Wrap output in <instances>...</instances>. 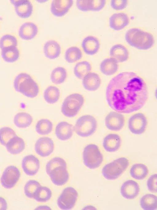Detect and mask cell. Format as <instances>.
<instances>
[{"instance_id": "obj_1", "label": "cell", "mask_w": 157, "mask_h": 210, "mask_svg": "<svg viewBox=\"0 0 157 210\" xmlns=\"http://www.w3.org/2000/svg\"><path fill=\"white\" fill-rule=\"evenodd\" d=\"M147 86L144 79L130 71L121 72L110 81L106 91L109 106L121 113H130L141 109L148 98Z\"/></svg>"}, {"instance_id": "obj_2", "label": "cell", "mask_w": 157, "mask_h": 210, "mask_svg": "<svg viewBox=\"0 0 157 210\" xmlns=\"http://www.w3.org/2000/svg\"><path fill=\"white\" fill-rule=\"evenodd\" d=\"M125 39L130 46L141 50L150 49L154 43L151 33L137 28L129 29L125 34Z\"/></svg>"}, {"instance_id": "obj_3", "label": "cell", "mask_w": 157, "mask_h": 210, "mask_svg": "<svg viewBox=\"0 0 157 210\" xmlns=\"http://www.w3.org/2000/svg\"><path fill=\"white\" fill-rule=\"evenodd\" d=\"M14 86L17 91L29 98L35 97L39 92L37 83L30 75L26 73H21L16 77Z\"/></svg>"}, {"instance_id": "obj_4", "label": "cell", "mask_w": 157, "mask_h": 210, "mask_svg": "<svg viewBox=\"0 0 157 210\" xmlns=\"http://www.w3.org/2000/svg\"><path fill=\"white\" fill-rule=\"evenodd\" d=\"M129 165L128 158L125 157L119 158L105 165L102 169V174L107 180H115L126 170Z\"/></svg>"}, {"instance_id": "obj_5", "label": "cell", "mask_w": 157, "mask_h": 210, "mask_svg": "<svg viewBox=\"0 0 157 210\" xmlns=\"http://www.w3.org/2000/svg\"><path fill=\"white\" fill-rule=\"evenodd\" d=\"M84 165L90 169L99 167L102 163L104 158L99 147L94 144H89L84 148L82 154Z\"/></svg>"}, {"instance_id": "obj_6", "label": "cell", "mask_w": 157, "mask_h": 210, "mask_svg": "<svg viewBox=\"0 0 157 210\" xmlns=\"http://www.w3.org/2000/svg\"><path fill=\"white\" fill-rule=\"evenodd\" d=\"M97 127L95 118L91 115H85L77 119L73 129L78 136L86 137L92 135L96 132Z\"/></svg>"}, {"instance_id": "obj_7", "label": "cell", "mask_w": 157, "mask_h": 210, "mask_svg": "<svg viewBox=\"0 0 157 210\" xmlns=\"http://www.w3.org/2000/svg\"><path fill=\"white\" fill-rule=\"evenodd\" d=\"M84 103V98L82 95L78 93L71 94L64 100L61 112L67 117H73L79 113Z\"/></svg>"}, {"instance_id": "obj_8", "label": "cell", "mask_w": 157, "mask_h": 210, "mask_svg": "<svg viewBox=\"0 0 157 210\" xmlns=\"http://www.w3.org/2000/svg\"><path fill=\"white\" fill-rule=\"evenodd\" d=\"M78 197V192L75 189L67 187L63 189L57 200L58 206L63 210L70 209L74 207Z\"/></svg>"}, {"instance_id": "obj_9", "label": "cell", "mask_w": 157, "mask_h": 210, "mask_svg": "<svg viewBox=\"0 0 157 210\" xmlns=\"http://www.w3.org/2000/svg\"><path fill=\"white\" fill-rule=\"evenodd\" d=\"M148 120L145 115L141 113H136L128 119V126L130 132L135 135L144 133L148 125Z\"/></svg>"}, {"instance_id": "obj_10", "label": "cell", "mask_w": 157, "mask_h": 210, "mask_svg": "<svg viewBox=\"0 0 157 210\" xmlns=\"http://www.w3.org/2000/svg\"><path fill=\"white\" fill-rule=\"evenodd\" d=\"M21 176L20 170L16 166L11 165L7 166L4 170L0 178L2 186L7 189L14 186Z\"/></svg>"}, {"instance_id": "obj_11", "label": "cell", "mask_w": 157, "mask_h": 210, "mask_svg": "<svg viewBox=\"0 0 157 210\" xmlns=\"http://www.w3.org/2000/svg\"><path fill=\"white\" fill-rule=\"evenodd\" d=\"M125 121L124 115L115 111L109 113L104 120L106 128L110 131L115 132L121 130L124 126Z\"/></svg>"}, {"instance_id": "obj_12", "label": "cell", "mask_w": 157, "mask_h": 210, "mask_svg": "<svg viewBox=\"0 0 157 210\" xmlns=\"http://www.w3.org/2000/svg\"><path fill=\"white\" fill-rule=\"evenodd\" d=\"M54 144L53 140L48 137L39 138L35 145V150L36 153L42 157H46L53 152Z\"/></svg>"}, {"instance_id": "obj_13", "label": "cell", "mask_w": 157, "mask_h": 210, "mask_svg": "<svg viewBox=\"0 0 157 210\" xmlns=\"http://www.w3.org/2000/svg\"><path fill=\"white\" fill-rule=\"evenodd\" d=\"M73 3L72 0H53L50 6L51 12L56 17H62L68 12Z\"/></svg>"}, {"instance_id": "obj_14", "label": "cell", "mask_w": 157, "mask_h": 210, "mask_svg": "<svg viewBox=\"0 0 157 210\" xmlns=\"http://www.w3.org/2000/svg\"><path fill=\"white\" fill-rule=\"evenodd\" d=\"M22 166L25 173L29 176H33L38 172L40 167L38 159L33 155L25 156L22 159Z\"/></svg>"}, {"instance_id": "obj_15", "label": "cell", "mask_w": 157, "mask_h": 210, "mask_svg": "<svg viewBox=\"0 0 157 210\" xmlns=\"http://www.w3.org/2000/svg\"><path fill=\"white\" fill-rule=\"evenodd\" d=\"M140 191L139 186L138 183L132 180L125 181L120 188V193L124 198L132 199L136 197Z\"/></svg>"}, {"instance_id": "obj_16", "label": "cell", "mask_w": 157, "mask_h": 210, "mask_svg": "<svg viewBox=\"0 0 157 210\" xmlns=\"http://www.w3.org/2000/svg\"><path fill=\"white\" fill-rule=\"evenodd\" d=\"M10 2L14 6L16 14L20 17L27 18L32 14L33 6L29 0H11Z\"/></svg>"}, {"instance_id": "obj_17", "label": "cell", "mask_w": 157, "mask_h": 210, "mask_svg": "<svg viewBox=\"0 0 157 210\" xmlns=\"http://www.w3.org/2000/svg\"><path fill=\"white\" fill-rule=\"evenodd\" d=\"M48 174L53 184L57 186L64 185L69 178V174L66 167L62 166L55 168Z\"/></svg>"}, {"instance_id": "obj_18", "label": "cell", "mask_w": 157, "mask_h": 210, "mask_svg": "<svg viewBox=\"0 0 157 210\" xmlns=\"http://www.w3.org/2000/svg\"><path fill=\"white\" fill-rule=\"evenodd\" d=\"M129 23V19L125 13L121 12L112 14L109 19V25L112 29L118 31L127 26Z\"/></svg>"}, {"instance_id": "obj_19", "label": "cell", "mask_w": 157, "mask_h": 210, "mask_svg": "<svg viewBox=\"0 0 157 210\" xmlns=\"http://www.w3.org/2000/svg\"><path fill=\"white\" fill-rule=\"evenodd\" d=\"M121 143V138L118 134L111 133L108 134L104 138L102 145L106 151L113 152L119 149Z\"/></svg>"}, {"instance_id": "obj_20", "label": "cell", "mask_w": 157, "mask_h": 210, "mask_svg": "<svg viewBox=\"0 0 157 210\" xmlns=\"http://www.w3.org/2000/svg\"><path fill=\"white\" fill-rule=\"evenodd\" d=\"M38 31V28L36 24L32 22H26L20 26L18 35L22 40H30L35 37Z\"/></svg>"}, {"instance_id": "obj_21", "label": "cell", "mask_w": 157, "mask_h": 210, "mask_svg": "<svg viewBox=\"0 0 157 210\" xmlns=\"http://www.w3.org/2000/svg\"><path fill=\"white\" fill-rule=\"evenodd\" d=\"M84 52L88 55H93L96 54L100 48V43L96 37L92 36H88L83 40L81 44Z\"/></svg>"}, {"instance_id": "obj_22", "label": "cell", "mask_w": 157, "mask_h": 210, "mask_svg": "<svg viewBox=\"0 0 157 210\" xmlns=\"http://www.w3.org/2000/svg\"><path fill=\"white\" fill-rule=\"evenodd\" d=\"M73 127L68 122L62 121L59 123L55 129V134L60 140L65 141L70 139L73 134Z\"/></svg>"}, {"instance_id": "obj_23", "label": "cell", "mask_w": 157, "mask_h": 210, "mask_svg": "<svg viewBox=\"0 0 157 210\" xmlns=\"http://www.w3.org/2000/svg\"><path fill=\"white\" fill-rule=\"evenodd\" d=\"M82 83L85 90L89 91H95L100 86L101 79L97 73L89 72L83 77Z\"/></svg>"}, {"instance_id": "obj_24", "label": "cell", "mask_w": 157, "mask_h": 210, "mask_svg": "<svg viewBox=\"0 0 157 210\" xmlns=\"http://www.w3.org/2000/svg\"><path fill=\"white\" fill-rule=\"evenodd\" d=\"M43 52L45 56L47 58L53 59L60 56L61 48L59 44L56 41L50 40L47 41L44 44Z\"/></svg>"}, {"instance_id": "obj_25", "label": "cell", "mask_w": 157, "mask_h": 210, "mask_svg": "<svg viewBox=\"0 0 157 210\" xmlns=\"http://www.w3.org/2000/svg\"><path fill=\"white\" fill-rule=\"evenodd\" d=\"M110 55L118 62L122 63L126 61L128 58L129 54L127 48L120 44H116L111 48L110 50Z\"/></svg>"}, {"instance_id": "obj_26", "label": "cell", "mask_w": 157, "mask_h": 210, "mask_svg": "<svg viewBox=\"0 0 157 210\" xmlns=\"http://www.w3.org/2000/svg\"><path fill=\"white\" fill-rule=\"evenodd\" d=\"M5 146L9 152L11 154L16 155L24 150L25 143L23 139L17 135L11 138Z\"/></svg>"}, {"instance_id": "obj_27", "label": "cell", "mask_w": 157, "mask_h": 210, "mask_svg": "<svg viewBox=\"0 0 157 210\" xmlns=\"http://www.w3.org/2000/svg\"><path fill=\"white\" fill-rule=\"evenodd\" d=\"M100 70L105 75L111 76L115 74L118 69V62L111 57L104 59L100 65Z\"/></svg>"}, {"instance_id": "obj_28", "label": "cell", "mask_w": 157, "mask_h": 210, "mask_svg": "<svg viewBox=\"0 0 157 210\" xmlns=\"http://www.w3.org/2000/svg\"><path fill=\"white\" fill-rule=\"evenodd\" d=\"M149 170L147 166L142 163H136L131 167L130 173L131 176L137 180L144 179L147 176Z\"/></svg>"}, {"instance_id": "obj_29", "label": "cell", "mask_w": 157, "mask_h": 210, "mask_svg": "<svg viewBox=\"0 0 157 210\" xmlns=\"http://www.w3.org/2000/svg\"><path fill=\"white\" fill-rule=\"evenodd\" d=\"M1 57L5 62L12 63L17 61L20 57V52L17 47L1 49Z\"/></svg>"}, {"instance_id": "obj_30", "label": "cell", "mask_w": 157, "mask_h": 210, "mask_svg": "<svg viewBox=\"0 0 157 210\" xmlns=\"http://www.w3.org/2000/svg\"><path fill=\"white\" fill-rule=\"evenodd\" d=\"M33 118L30 114L21 112L17 114L14 118V123L18 127L25 128L29 127L33 121Z\"/></svg>"}, {"instance_id": "obj_31", "label": "cell", "mask_w": 157, "mask_h": 210, "mask_svg": "<svg viewBox=\"0 0 157 210\" xmlns=\"http://www.w3.org/2000/svg\"><path fill=\"white\" fill-rule=\"evenodd\" d=\"M140 205L144 210H154L157 208V198L156 196L148 193L143 195L140 199Z\"/></svg>"}, {"instance_id": "obj_32", "label": "cell", "mask_w": 157, "mask_h": 210, "mask_svg": "<svg viewBox=\"0 0 157 210\" xmlns=\"http://www.w3.org/2000/svg\"><path fill=\"white\" fill-rule=\"evenodd\" d=\"M60 95L59 89L56 86H50L45 90L43 96L45 101L47 103L53 104L58 101Z\"/></svg>"}, {"instance_id": "obj_33", "label": "cell", "mask_w": 157, "mask_h": 210, "mask_svg": "<svg viewBox=\"0 0 157 210\" xmlns=\"http://www.w3.org/2000/svg\"><path fill=\"white\" fill-rule=\"evenodd\" d=\"M83 57L81 49L78 47L73 46L68 48L66 51L65 58L69 63H73L80 60Z\"/></svg>"}, {"instance_id": "obj_34", "label": "cell", "mask_w": 157, "mask_h": 210, "mask_svg": "<svg viewBox=\"0 0 157 210\" xmlns=\"http://www.w3.org/2000/svg\"><path fill=\"white\" fill-rule=\"evenodd\" d=\"M67 76V72L65 68L61 67H58L54 69L50 75V79L52 82L57 85L63 83Z\"/></svg>"}, {"instance_id": "obj_35", "label": "cell", "mask_w": 157, "mask_h": 210, "mask_svg": "<svg viewBox=\"0 0 157 210\" xmlns=\"http://www.w3.org/2000/svg\"><path fill=\"white\" fill-rule=\"evenodd\" d=\"M91 69V65L89 62L87 61H83L75 65L74 73L77 78L81 79L90 72Z\"/></svg>"}, {"instance_id": "obj_36", "label": "cell", "mask_w": 157, "mask_h": 210, "mask_svg": "<svg viewBox=\"0 0 157 210\" xmlns=\"http://www.w3.org/2000/svg\"><path fill=\"white\" fill-rule=\"evenodd\" d=\"M53 128L52 122L47 119H42L39 120L35 126L36 132L39 135H45L50 133Z\"/></svg>"}, {"instance_id": "obj_37", "label": "cell", "mask_w": 157, "mask_h": 210, "mask_svg": "<svg viewBox=\"0 0 157 210\" xmlns=\"http://www.w3.org/2000/svg\"><path fill=\"white\" fill-rule=\"evenodd\" d=\"M52 196V192L49 188L41 186L35 191L33 198L37 201L45 202L49 200Z\"/></svg>"}, {"instance_id": "obj_38", "label": "cell", "mask_w": 157, "mask_h": 210, "mask_svg": "<svg viewBox=\"0 0 157 210\" xmlns=\"http://www.w3.org/2000/svg\"><path fill=\"white\" fill-rule=\"evenodd\" d=\"M17 136L15 132L11 128L5 127L0 129V143L5 146L12 138Z\"/></svg>"}, {"instance_id": "obj_39", "label": "cell", "mask_w": 157, "mask_h": 210, "mask_svg": "<svg viewBox=\"0 0 157 210\" xmlns=\"http://www.w3.org/2000/svg\"><path fill=\"white\" fill-rule=\"evenodd\" d=\"M18 44L17 38L11 34H5L0 39V48L1 49L10 47H17Z\"/></svg>"}, {"instance_id": "obj_40", "label": "cell", "mask_w": 157, "mask_h": 210, "mask_svg": "<svg viewBox=\"0 0 157 210\" xmlns=\"http://www.w3.org/2000/svg\"><path fill=\"white\" fill-rule=\"evenodd\" d=\"M41 186L40 183L37 181L34 180L28 181L26 183L24 186L25 194L28 198H33L35 191Z\"/></svg>"}, {"instance_id": "obj_41", "label": "cell", "mask_w": 157, "mask_h": 210, "mask_svg": "<svg viewBox=\"0 0 157 210\" xmlns=\"http://www.w3.org/2000/svg\"><path fill=\"white\" fill-rule=\"evenodd\" d=\"M67 167L65 161L60 157H55L50 160L46 165V171L48 174L53 169L59 166Z\"/></svg>"}, {"instance_id": "obj_42", "label": "cell", "mask_w": 157, "mask_h": 210, "mask_svg": "<svg viewBox=\"0 0 157 210\" xmlns=\"http://www.w3.org/2000/svg\"><path fill=\"white\" fill-rule=\"evenodd\" d=\"M91 0H78L76 4L77 8L83 12L91 11Z\"/></svg>"}, {"instance_id": "obj_43", "label": "cell", "mask_w": 157, "mask_h": 210, "mask_svg": "<svg viewBox=\"0 0 157 210\" xmlns=\"http://www.w3.org/2000/svg\"><path fill=\"white\" fill-rule=\"evenodd\" d=\"M157 174H156L152 175L148 178L147 181V186L149 190L151 192H157Z\"/></svg>"}, {"instance_id": "obj_44", "label": "cell", "mask_w": 157, "mask_h": 210, "mask_svg": "<svg viewBox=\"0 0 157 210\" xmlns=\"http://www.w3.org/2000/svg\"><path fill=\"white\" fill-rule=\"evenodd\" d=\"M128 3V1L126 0H113L111 1V5L113 9L120 10L124 9Z\"/></svg>"}, {"instance_id": "obj_45", "label": "cell", "mask_w": 157, "mask_h": 210, "mask_svg": "<svg viewBox=\"0 0 157 210\" xmlns=\"http://www.w3.org/2000/svg\"><path fill=\"white\" fill-rule=\"evenodd\" d=\"M106 3L105 0H91V11H97L102 10Z\"/></svg>"}, {"instance_id": "obj_46", "label": "cell", "mask_w": 157, "mask_h": 210, "mask_svg": "<svg viewBox=\"0 0 157 210\" xmlns=\"http://www.w3.org/2000/svg\"><path fill=\"white\" fill-rule=\"evenodd\" d=\"M7 208V203L6 199L0 196V210H6Z\"/></svg>"}]
</instances>
